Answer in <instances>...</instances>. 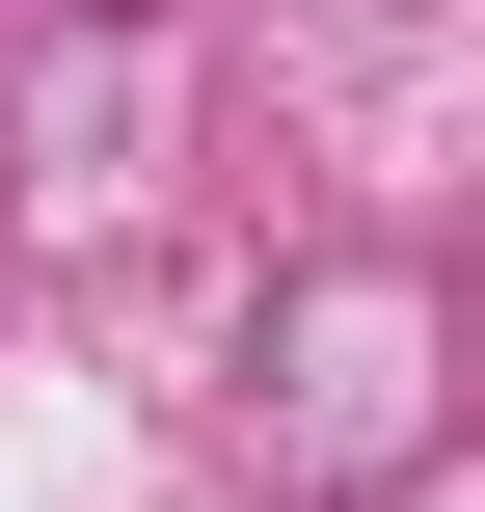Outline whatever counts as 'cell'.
Wrapping results in <instances>:
<instances>
[{"label": "cell", "instance_id": "obj_1", "mask_svg": "<svg viewBox=\"0 0 485 512\" xmlns=\"http://www.w3.org/2000/svg\"><path fill=\"white\" fill-rule=\"evenodd\" d=\"M81 27H162V0H81Z\"/></svg>", "mask_w": 485, "mask_h": 512}]
</instances>
